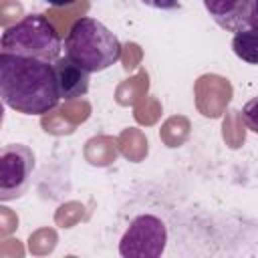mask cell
<instances>
[{"instance_id":"obj_2","label":"cell","mask_w":258,"mask_h":258,"mask_svg":"<svg viewBox=\"0 0 258 258\" xmlns=\"http://www.w3.org/2000/svg\"><path fill=\"white\" fill-rule=\"evenodd\" d=\"M119 38L97 18L83 16L73 22L64 38V56L89 73H101L121 58Z\"/></svg>"},{"instance_id":"obj_5","label":"cell","mask_w":258,"mask_h":258,"mask_svg":"<svg viewBox=\"0 0 258 258\" xmlns=\"http://www.w3.org/2000/svg\"><path fill=\"white\" fill-rule=\"evenodd\" d=\"M34 173V153L28 145L8 143L0 151V202L20 198Z\"/></svg>"},{"instance_id":"obj_3","label":"cell","mask_w":258,"mask_h":258,"mask_svg":"<svg viewBox=\"0 0 258 258\" xmlns=\"http://www.w3.org/2000/svg\"><path fill=\"white\" fill-rule=\"evenodd\" d=\"M60 36L44 14H26L4 28L0 38V52L40 58L52 64L60 58Z\"/></svg>"},{"instance_id":"obj_10","label":"cell","mask_w":258,"mask_h":258,"mask_svg":"<svg viewBox=\"0 0 258 258\" xmlns=\"http://www.w3.org/2000/svg\"><path fill=\"white\" fill-rule=\"evenodd\" d=\"M141 2L151 6V8H157V10H175V8H179L177 0H141Z\"/></svg>"},{"instance_id":"obj_9","label":"cell","mask_w":258,"mask_h":258,"mask_svg":"<svg viewBox=\"0 0 258 258\" xmlns=\"http://www.w3.org/2000/svg\"><path fill=\"white\" fill-rule=\"evenodd\" d=\"M242 121L252 133H258V97H252L242 107Z\"/></svg>"},{"instance_id":"obj_7","label":"cell","mask_w":258,"mask_h":258,"mask_svg":"<svg viewBox=\"0 0 258 258\" xmlns=\"http://www.w3.org/2000/svg\"><path fill=\"white\" fill-rule=\"evenodd\" d=\"M54 75H56V85L60 99L73 101L89 91V71H85L81 64L71 60L69 56L58 58L54 62Z\"/></svg>"},{"instance_id":"obj_1","label":"cell","mask_w":258,"mask_h":258,"mask_svg":"<svg viewBox=\"0 0 258 258\" xmlns=\"http://www.w3.org/2000/svg\"><path fill=\"white\" fill-rule=\"evenodd\" d=\"M0 97L16 113L44 115L52 111L60 101L54 64L0 52Z\"/></svg>"},{"instance_id":"obj_4","label":"cell","mask_w":258,"mask_h":258,"mask_svg":"<svg viewBox=\"0 0 258 258\" xmlns=\"http://www.w3.org/2000/svg\"><path fill=\"white\" fill-rule=\"evenodd\" d=\"M167 242L165 224L151 214L137 216L125 230L119 242V254L123 258H157L163 254Z\"/></svg>"},{"instance_id":"obj_11","label":"cell","mask_w":258,"mask_h":258,"mask_svg":"<svg viewBox=\"0 0 258 258\" xmlns=\"http://www.w3.org/2000/svg\"><path fill=\"white\" fill-rule=\"evenodd\" d=\"M44 2L50 4V6L60 8V6H69V4H73V2H77V0H44Z\"/></svg>"},{"instance_id":"obj_6","label":"cell","mask_w":258,"mask_h":258,"mask_svg":"<svg viewBox=\"0 0 258 258\" xmlns=\"http://www.w3.org/2000/svg\"><path fill=\"white\" fill-rule=\"evenodd\" d=\"M212 20L226 32L258 28V0H204Z\"/></svg>"},{"instance_id":"obj_8","label":"cell","mask_w":258,"mask_h":258,"mask_svg":"<svg viewBox=\"0 0 258 258\" xmlns=\"http://www.w3.org/2000/svg\"><path fill=\"white\" fill-rule=\"evenodd\" d=\"M232 50L240 60L248 64H258V28H250L234 34Z\"/></svg>"}]
</instances>
